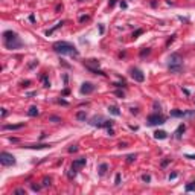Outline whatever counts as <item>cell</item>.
Masks as SVG:
<instances>
[{"instance_id":"4dcf8cb0","label":"cell","mask_w":195,"mask_h":195,"mask_svg":"<svg viewBox=\"0 0 195 195\" xmlns=\"http://www.w3.org/2000/svg\"><path fill=\"white\" fill-rule=\"evenodd\" d=\"M90 20V15H81L79 17V23H84V21H87Z\"/></svg>"},{"instance_id":"b9f144b4","label":"cell","mask_w":195,"mask_h":195,"mask_svg":"<svg viewBox=\"0 0 195 195\" xmlns=\"http://www.w3.org/2000/svg\"><path fill=\"white\" fill-rule=\"evenodd\" d=\"M127 6H128V5H127V2H122V0H121V8L127 9Z\"/></svg>"},{"instance_id":"ac0fdd59","label":"cell","mask_w":195,"mask_h":195,"mask_svg":"<svg viewBox=\"0 0 195 195\" xmlns=\"http://www.w3.org/2000/svg\"><path fill=\"white\" fill-rule=\"evenodd\" d=\"M107 171H108V165L107 163H101L99 165V175H105Z\"/></svg>"},{"instance_id":"8d00e7d4","label":"cell","mask_w":195,"mask_h":195,"mask_svg":"<svg viewBox=\"0 0 195 195\" xmlns=\"http://www.w3.org/2000/svg\"><path fill=\"white\" fill-rule=\"evenodd\" d=\"M177 175H178V174H177V172H172V174H169V180H174V178H177Z\"/></svg>"},{"instance_id":"ffe728a7","label":"cell","mask_w":195,"mask_h":195,"mask_svg":"<svg viewBox=\"0 0 195 195\" xmlns=\"http://www.w3.org/2000/svg\"><path fill=\"white\" fill-rule=\"evenodd\" d=\"M108 111H110V113H111L113 116H119V114H121V110H119V108H117L116 105L108 107Z\"/></svg>"},{"instance_id":"6da1fadb","label":"cell","mask_w":195,"mask_h":195,"mask_svg":"<svg viewBox=\"0 0 195 195\" xmlns=\"http://www.w3.org/2000/svg\"><path fill=\"white\" fill-rule=\"evenodd\" d=\"M52 49L60 55H70L73 58L79 56V50L69 41H56V43H53Z\"/></svg>"},{"instance_id":"d6986e66","label":"cell","mask_w":195,"mask_h":195,"mask_svg":"<svg viewBox=\"0 0 195 195\" xmlns=\"http://www.w3.org/2000/svg\"><path fill=\"white\" fill-rule=\"evenodd\" d=\"M41 82H43V85H44L46 89H49L50 87V81H49V78H47V75H41Z\"/></svg>"},{"instance_id":"f546056e","label":"cell","mask_w":195,"mask_h":195,"mask_svg":"<svg viewBox=\"0 0 195 195\" xmlns=\"http://www.w3.org/2000/svg\"><path fill=\"white\" fill-rule=\"evenodd\" d=\"M134 160H136V156H134V154H130V156L127 157V162H128V163H133Z\"/></svg>"},{"instance_id":"9c48e42d","label":"cell","mask_w":195,"mask_h":195,"mask_svg":"<svg viewBox=\"0 0 195 195\" xmlns=\"http://www.w3.org/2000/svg\"><path fill=\"white\" fill-rule=\"evenodd\" d=\"M85 163H87V159H85V157H79V159L73 160V163H72V169L78 171V169L84 168V166H85Z\"/></svg>"},{"instance_id":"ee69618b","label":"cell","mask_w":195,"mask_h":195,"mask_svg":"<svg viewBox=\"0 0 195 195\" xmlns=\"http://www.w3.org/2000/svg\"><path fill=\"white\" fill-rule=\"evenodd\" d=\"M8 114V111H6V108H2V117H5V116Z\"/></svg>"},{"instance_id":"db71d44e","label":"cell","mask_w":195,"mask_h":195,"mask_svg":"<svg viewBox=\"0 0 195 195\" xmlns=\"http://www.w3.org/2000/svg\"><path fill=\"white\" fill-rule=\"evenodd\" d=\"M78 2H84V0H78Z\"/></svg>"},{"instance_id":"5bb4252c","label":"cell","mask_w":195,"mask_h":195,"mask_svg":"<svg viewBox=\"0 0 195 195\" xmlns=\"http://www.w3.org/2000/svg\"><path fill=\"white\" fill-rule=\"evenodd\" d=\"M40 114V110H38V107L32 105L29 110H27V116H31V117H35V116Z\"/></svg>"},{"instance_id":"d590c367","label":"cell","mask_w":195,"mask_h":195,"mask_svg":"<svg viewBox=\"0 0 195 195\" xmlns=\"http://www.w3.org/2000/svg\"><path fill=\"white\" fill-rule=\"evenodd\" d=\"M116 95H117L119 98H125V93L122 91V90H116Z\"/></svg>"},{"instance_id":"8992f818","label":"cell","mask_w":195,"mask_h":195,"mask_svg":"<svg viewBox=\"0 0 195 195\" xmlns=\"http://www.w3.org/2000/svg\"><path fill=\"white\" fill-rule=\"evenodd\" d=\"M0 163L3 166H12V165H15V157L6 151H3V152H0Z\"/></svg>"},{"instance_id":"bcb514c9","label":"cell","mask_w":195,"mask_h":195,"mask_svg":"<svg viewBox=\"0 0 195 195\" xmlns=\"http://www.w3.org/2000/svg\"><path fill=\"white\" fill-rule=\"evenodd\" d=\"M107 131H108V134H110V136H114V131H113V128H107Z\"/></svg>"},{"instance_id":"5b68a950","label":"cell","mask_w":195,"mask_h":195,"mask_svg":"<svg viewBox=\"0 0 195 195\" xmlns=\"http://www.w3.org/2000/svg\"><path fill=\"white\" fill-rule=\"evenodd\" d=\"M165 124V117L160 114V113H154V114H150L148 119H146V125L148 127H154V125H162Z\"/></svg>"},{"instance_id":"ab89813d","label":"cell","mask_w":195,"mask_h":195,"mask_svg":"<svg viewBox=\"0 0 195 195\" xmlns=\"http://www.w3.org/2000/svg\"><path fill=\"white\" fill-rule=\"evenodd\" d=\"M116 2H117V0H110V3H108V6H110V8H113V6H114V5H116Z\"/></svg>"},{"instance_id":"4316f807","label":"cell","mask_w":195,"mask_h":195,"mask_svg":"<svg viewBox=\"0 0 195 195\" xmlns=\"http://www.w3.org/2000/svg\"><path fill=\"white\" fill-rule=\"evenodd\" d=\"M143 34V29H137V31H134L133 32V38H137L139 35H142Z\"/></svg>"},{"instance_id":"7a4b0ae2","label":"cell","mask_w":195,"mask_h":195,"mask_svg":"<svg viewBox=\"0 0 195 195\" xmlns=\"http://www.w3.org/2000/svg\"><path fill=\"white\" fill-rule=\"evenodd\" d=\"M3 44L9 50H15V49L23 47V41L20 40L17 32H14V31H5L3 32Z\"/></svg>"},{"instance_id":"e0dca14e","label":"cell","mask_w":195,"mask_h":195,"mask_svg":"<svg viewBox=\"0 0 195 195\" xmlns=\"http://www.w3.org/2000/svg\"><path fill=\"white\" fill-rule=\"evenodd\" d=\"M154 137H156L157 140H165V139L168 137V134L165 133V131H156V133H154Z\"/></svg>"},{"instance_id":"4fadbf2b","label":"cell","mask_w":195,"mask_h":195,"mask_svg":"<svg viewBox=\"0 0 195 195\" xmlns=\"http://www.w3.org/2000/svg\"><path fill=\"white\" fill-rule=\"evenodd\" d=\"M62 25H64V21H62V20H61V21H58V23H56V25H55L53 27H50L49 31H46V35H47V37H50V35L53 34V32H55L56 29H60V27H61Z\"/></svg>"},{"instance_id":"484cf974","label":"cell","mask_w":195,"mask_h":195,"mask_svg":"<svg viewBox=\"0 0 195 195\" xmlns=\"http://www.w3.org/2000/svg\"><path fill=\"white\" fill-rule=\"evenodd\" d=\"M49 121L50 122H61V117H58V116H49Z\"/></svg>"},{"instance_id":"30bf717a","label":"cell","mask_w":195,"mask_h":195,"mask_svg":"<svg viewBox=\"0 0 195 195\" xmlns=\"http://www.w3.org/2000/svg\"><path fill=\"white\" fill-rule=\"evenodd\" d=\"M25 127V122H21V124H9V125H3L2 127V130H5V131H8V130H21Z\"/></svg>"},{"instance_id":"681fc988","label":"cell","mask_w":195,"mask_h":195,"mask_svg":"<svg viewBox=\"0 0 195 195\" xmlns=\"http://www.w3.org/2000/svg\"><path fill=\"white\" fill-rule=\"evenodd\" d=\"M67 95H69V89H66L64 91H62V96H67Z\"/></svg>"},{"instance_id":"7dc6e473","label":"cell","mask_w":195,"mask_h":195,"mask_svg":"<svg viewBox=\"0 0 195 195\" xmlns=\"http://www.w3.org/2000/svg\"><path fill=\"white\" fill-rule=\"evenodd\" d=\"M60 62H61V64H62V66H64V67H67V69H69V67H70V66H69V64H67V62L64 61V60H61V61H60Z\"/></svg>"},{"instance_id":"d4e9b609","label":"cell","mask_w":195,"mask_h":195,"mask_svg":"<svg viewBox=\"0 0 195 195\" xmlns=\"http://www.w3.org/2000/svg\"><path fill=\"white\" fill-rule=\"evenodd\" d=\"M150 53H151V49L146 47V49H142V50H140V56H146V55H150Z\"/></svg>"},{"instance_id":"3957f363","label":"cell","mask_w":195,"mask_h":195,"mask_svg":"<svg viewBox=\"0 0 195 195\" xmlns=\"http://www.w3.org/2000/svg\"><path fill=\"white\" fill-rule=\"evenodd\" d=\"M169 70L172 73H180L183 70V58L180 53H172L169 56Z\"/></svg>"},{"instance_id":"7c38bea8","label":"cell","mask_w":195,"mask_h":195,"mask_svg":"<svg viewBox=\"0 0 195 195\" xmlns=\"http://www.w3.org/2000/svg\"><path fill=\"white\" fill-rule=\"evenodd\" d=\"M50 145L49 143H37V145H27L25 148H29V150H44V148H49Z\"/></svg>"},{"instance_id":"83f0119b","label":"cell","mask_w":195,"mask_h":195,"mask_svg":"<svg viewBox=\"0 0 195 195\" xmlns=\"http://www.w3.org/2000/svg\"><path fill=\"white\" fill-rule=\"evenodd\" d=\"M31 187H32L34 192H38V191L41 189V186H40V185H35V183H31Z\"/></svg>"},{"instance_id":"7bdbcfd3","label":"cell","mask_w":195,"mask_h":195,"mask_svg":"<svg viewBox=\"0 0 195 195\" xmlns=\"http://www.w3.org/2000/svg\"><path fill=\"white\" fill-rule=\"evenodd\" d=\"M174 40H175V35H172V37H171V38H169V40H168V43H166V44H171V43H172V41H174Z\"/></svg>"},{"instance_id":"7402d4cb","label":"cell","mask_w":195,"mask_h":195,"mask_svg":"<svg viewBox=\"0 0 195 195\" xmlns=\"http://www.w3.org/2000/svg\"><path fill=\"white\" fill-rule=\"evenodd\" d=\"M185 191H186V192H192V191H195V180H194V181H191L189 185H186Z\"/></svg>"},{"instance_id":"816d5d0a","label":"cell","mask_w":195,"mask_h":195,"mask_svg":"<svg viewBox=\"0 0 195 195\" xmlns=\"http://www.w3.org/2000/svg\"><path fill=\"white\" fill-rule=\"evenodd\" d=\"M9 140H11V142H14V143H17V142H18V139H15V137H11Z\"/></svg>"},{"instance_id":"f907efd6","label":"cell","mask_w":195,"mask_h":195,"mask_svg":"<svg viewBox=\"0 0 195 195\" xmlns=\"http://www.w3.org/2000/svg\"><path fill=\"white\" fill-rule=\"evenodd\" d=\"M29 20H31V21H32V23H34V21H35V17H34V15H32V14H31V15H29Z\"/></svg>"},{"instance_id":"836d02e7","label":"cell","mask_w":195,"mask_h":195,"mask_svg":"<svg viewBox=\"0 0 195 195\" xmlns=\"http://www.w3.org/2000/svg\"><path fill=\"white\" fill-rule=\"evenodd\" d=\"M113 85H114V87H119V89H121V87H125L127 84H125V81H122V82H114Z\"/></svg>"},{"instance_id":"cb8c5ba5","label":"cell","mask_w":195,"mask_h":195,"mask_svg":"<svg viewBox=\"0 0 195 195\" xmlns=\"http://www.w3.org/2000/svg\"><path fill=\"white\" fill-rule=\"evenodd\" d=\"M14 195H26V191L25 189H21V187H18L14 191Z\"/></svg>"},{"instance_id":"e575fe53","label":"cell","mask_w":195,"mask_h":195,"mask_svg":"<svg viewBox=\"0 0 195 195\" xmlns=\"http://www.w3.org/2000/svg\"><path fill=\"white\" fill-rule=\"evenodd\" d=\"M76 151H78V146H76V145H72L70 148H69V152H76Z\"/></svg>"},{"instance_id":"c3c4849f","label":"cell","mask_w":195,"mask_h":195,"mask_svg":"<svg viewBox=\"0 0 195 195\" xmlns=\"http://www.w3.org/2000/svg\"><path fill=\"white\" fill-rule=\"evenodd\" d=\"M99 32H101V35L104 34V26H102V25H99Z\"/></svg>"},{"instance_id":"277c9868","label":"cell","mask_w":195,"mask_h":195,"mask_svg":"<svg viewBox=\"0 0 195 195\" xmlns=\"http://www.w3.org/2000/svg\"><path fill=\"white\" fill-rule=\"evenodd\" d=\"M90 125L98 127V128H111V127H113V121H105V119H102L101 116H95V117L90 121Z\"/></svg>"},{"instance_id":"9a60e30c","label":"cell","mask_w":195,"mask_h":195,"mask_svg":"<svg viewBox=\"0 0 195 195\" xmlns=\"http://www.w3.org/2000/svg\"><path fill=\"white\" fill-rule=\"evenodd\" d=\"M185 130H186V125L185 124L178 125V128L175 130V137H177V139H181V134L185 133Z\"/></svg>"},{"instance_id":"603a6c76","label":"cell","mask_w":195,"mask_h":195,"mask_svg":"<svg viewBox=\"0 0 195 195\" xmlns=\"http://www.w3.org/2000/svg\"><path fill=\"white\" fill-rule=\"evenodd\" d=\"M50 185H52V180H50L49 177H44V178H43V186H44V187L50 186Z\"/></svg>"},{"instance_id":"f6af8a7d","label":"cell","mask_w":195,"mask_h":195,"mask_svg":"<svg viewBox=\"0 0 195 195\" xmlns=\"http://www.w3.org/2000/svg\"><path fill=\"white\" fill-rule=\"evenodd\" d=\"M29 84H31V81H23V82H21V85H23V87H27Z\"/></svg>"},{"instance_id":"ba28073f","label":"cell","mask_w":195,"mask_h":195,"mask_svg":"<svg viewBox=\"0 0 195 195\" xmlns=\"http://www.w3.org/2000/svg\"><path fill=\"white\" fill-rule=\"evenodd\" d=\"M81 95H90V93H93L95 91V85L91 84V82H84L82 85H81Z\"/></svg>"},{"instance_id":"2e32d148","label":"cell","mask_w":195,"mask_h":195,"mask_svg":"<svg viewBox=\"0 0 195 195\" xmlns=\"http://www.w3.org/2000/svg\"><path fill=\"white\" fill-rule=\"evenodd\" d=\"M186 116V111L183 110H171V117H183Z\"/></svg>"},{"instance_id":"74e56055","label":"cell","mask_w":195,"mask_h":195,"mask_svg":"<svg viewBox=\"0 0 195 195\" xmlns=\"http://www.w3.org/2000/svg\"><path fill=\"white\" fill-rule=\"evenodd\" d=\"M58 104H62V105H69V102H67V101H64V99H58Z\"/></svg>"},{"instance_id":"f5cc1de1","label":"cell","mask_w":195,"mask_h":195,"mask_svg":"<svg viewBox=\"0 0 195 195\" xmlns=\"http://www.w3.org/2000/svg\"><path fill=\"white\" fill-rule=\"evenodd\" d=\"M131 113H133V114H137V108H131Z\"/></svg>"},{"instance_id":"52a82bcc","label":"cell","mask_w":195,"mask_h":195,"mask_svg":"<svg viewBox=\"0 0 195 195\" xmlns=\"http://www.w3.org/2000/svg\"><path fill=\"white\" fill-rule=\"evenodd\" d=\"M130 73H131V78H133L134 81H137V82H143V81H145V75H143V72L140 70V69L133 67V69L130 70Z\"/></svg>"},{"instance_id":"60d3db41","label":"cell","mask_w":195,"mask_h":195,"mask_svg":"<svg viewBox=\"0 0 195 195\" xmlns=\"http://www.w3.org/2000/svg\"><path fill=\"white\" fill-rule=\"evenodd\" d=\"M186 159H191V160H195V154H186Z\"/></svg>"},{"instance_id":"f1b7e54d","label":"cell","mask_w":195,"mask_h":195,"mask_svg":"<svg viewBox=\"0 0 195 195\" xmlns=\"http://www.w3.org/2000/svg\"><path fill=\"white\" fill-rule=\"evenodd\" d=\"M142 180L145 181V183H150V181H151V175H150V174H143Z\"/></svg>"},{"instance_id":"d6a6232c","label":"cell","mask_w":195,"mask_h":195,"mask_svg":"<svg viewBox=\"0 0 195 195\" xmlns=\"http://www.w3.org/2000/svg\"><path fill=\"white\" fill-rule=\"evenodd\" d=\"M121 174H116V177H114V185H121Z\"/></svg>"},{"instance_id":"f35d334b","label":"cell","mask_w":195,"mask_h":195,"mask_svg":"<svg viewBox=\"0 0 195 195\" xmlns=\"http://www.w3.org/2000/svg\"><path fill=\"white\" fill-rule=\"evenodd\" d=\"M169 162H171V159H166V160H163V162H162V166H163V168H165V166H166V165H168Z\"/></svg>"},{"instance_id":"1f68e13d","label":"cell","mask_w":195,"mask_h":195,"mask_svg":"<svg viewBox=\"0 0 195 195\" xmlns=\"http://www.w3.org/2000/svg\"><path fill=\"white\" fill-rule=\"evenodd\" d=\"M154 108H156V113H160V110H162V107H160V104L156 101L154 102Z\"/></svg>"},{"instance_id":"8fae6325","label":"cell","mask_w":195,"mask_h":195,"mask_svg":"<svg viewBox=\"0 0 195 195\" xmlns=\"http://www.w3.org/2000/svg\"><path fill=\"white\" fill-rule=\"evenodd\" d=\"M84 66L87 67V70H93V69H99V61L98 60H89L84 62Z\"/></svg>"},{"instance_id":"44dd1931","label":"cell","mask_w":195,"mask_h":195,"mask_svg":"<svg viewBox=\"0 0 195 195\" xmlns=\"http://www.w3.org/2000/svg\"><path fill=\"white\" fill-rule=\"evenodd\" d=\"M76 119H78V121H85V119H87V113H85V111H78V113H76Z\"/></svg>"}]
</instances>
